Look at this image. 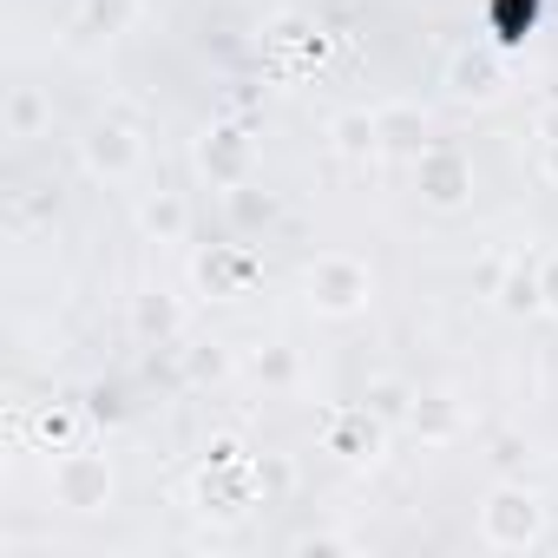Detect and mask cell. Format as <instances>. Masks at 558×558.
I'll return each mask as SVG.
<instances>
[{
	"label": "cell",
	"instance_id": "1",
	"mask_svg": "<svg viewBox=\"0 0 558 558\" xmlns=\"http://www.w3.org/2000/svg\"><path fill=\"white\" fill-rule=\"evenodd\" d=\"M303 303L329 323H349L375 303V269L355 250H323V256L303 263Z\"/></svg>",
	"mask_w": 558,
	"mask_h": 558
},
{
	"label": "cell",
	"instance_id": "2",
	"mask_svg": "<svg viewBox=\"0 0 558 558\" xmlns=\"http://www.w3.org/2000/svg\"><path fill=\"white\" fill-rule=\"evenodd\" d=\"M545 525H551V512L525 480H499L480 499V545H493V551H532V545H545Z\"/></svg>",
	"mask_w": 558,
	"mask_h": 558
},
{
	"label": "cell",
	"instance_id": "3",
	"mask_svg": "<svg viewBox=\"0 0 558 558\" xmlns=\"http://www.w3.org/2000/svg\"><path fill=\"white\" fill-rule=\"evenodd\" d=\"M473 191H480V171H473V151H466V145L427 138V145L414 151V197H421L427 210L453 217V210L473 204Z\"/></svg>",
	"mask_w": 558,
	"mask_h": 558
},
{
	"label": "cell",
	"instance_id": "4",
	"mask_svg": "<svg viewBox=\"0 0 558 558\" xmlns=\"http://www.w3.org/2000/svg\"><path fill=\"white\" fill-rule=\"evenodd\" d=\"M80 165H86V178H99V184H125V178H138V165H145V138H138V125L119 119V112L93 119V125L80 132Z\"/></svg>",
	"mask_w": 558,
	"mask_h": 558
},
{
	"label": "cell",
	"instance_id": "5",
	"mask_svg": "<svg viewBox=\"0 0 558 558\" xmlns=\"http://www.w3.org/2000/svg\"><path fill=\"white\" fill-rule=\"evenodd\" d=\"M53 499H60L66 512H106V506L119 499L112 460H106V453H86V447H66V453L53 460Z\"/></svg>",
	"mask_w": 558,
	"mask_h": 558
},
{
	"label": "cell",
	"instance_id": "6",
	"mask_svg": "<svg viewBox=\"0 0 558 558\" xmlns=\"http://www.w3.org/2000/svg\"><path fill=\"white\" fill-rule=\"evenodd\" d=\"M381 447H388V414H375L368 401L329 408V421H323V453L362 466V460H381Z\"/></svg>",
	"mask_w": 558,
	"mask_h": 558
},
{
	"label": "cell",
	"instance_id": "7",
	"mask_svg": "<svg viewBox=\"0 0 558 558\" xmlns=\"http://www.w3.org/2000/svg\"><path fill=\"white\" fill-rule=\"evenodd\" d=\"M197 171L217 184V191H236L256 178V138L243 125H204L197 138Z\"/></svg>",
	"mask_w": 558,
	"mask_h": 558
},
{
	"label": "cell",
	"instance_id": "8",
	"mask_svg": "<svg viewBox=\"0 0 558 558\" xmlns=\"http://www.w3.org/2000/svg\"><path fill=\"white\" fill-rule=\"evenodd\" d=\"M440 86H447L453 106H493L506 93V66H499L493 47H460L447 60V73H440Z\"/></svg>",
	"mask_w": 558,
	"mask_h": 558
},
{
	"label": "cell",
	"instance_id": "9",
	"mask_svg": "<svg viewBox=\"0 0 558 558\" xmlns=\"http://www.w3.org/2000/svg\"><path fill=\"white\" fill-rule=\"evenodd\" d=\"M256 276H263V269H256V256H250L243 243H223V250H210V256L197 263V283H204V290H210L217 303L243 296V290L256 283Z\"/></svg>",
	"mask_w": 558,
	"mask_h": 558
},
{
	"label": "cell",
	"instance_id": "10",
	"mask_svg": "<svg viewBox=\"0 0 558 558\" xmlns=\"http://www.w3.org/2000/svg\"><path fill=\"white\" fill-rule=\"evenodd\" d=\"M53 125V106H47V93L40 86H8V106H0V132H8L14 145H34L40 132Z\"/></svg>",
	"mask_w": 558,
	"mask_h": 558
},
{
	"label": "cell",
	"instance_id": "11",
	"mask_svg": "<svg viewBox=\"0 0 558 558\" xmlns=\"http://www.w3.org/2000/svg\"><path fill=\"white\" fill-rule=\"evenodd\" d=\"M138 230L151 236V243H184L191 236V204H184V191H145V204H138Z\"/></svg>",
	"mask_w": 558,
	"mask_h": 558
},
{
	"label": "cell",
	"instance_id": "12",
	"mask_svg": "<svg viewBox=\"0 0 558 558\" xmlns=\"http://www.w3.org/2000/svg\"><path fill=\"white\" fill-rule=\"evenodd\" d=\"M329 145H336V158H349V165H368V158H381V125H375V112H336L329 119Z\"/></svg>",
	"mask_w": 558,
	"mask_h": 558
},
{
	"label": "cell",
	"instance_id": "13",
	"mask_svg": "<svg viewBox=\"0 0 558 558\" xmlns=\"http://www.w3.org/2000/svg\"><path fill=\"white\" fill-rule=\"evenodd\" d=\"M493 303H499L506 316L538 310V256H512L506 269H493Z\"/></svg>",
	"mask_w": 558,
	"mask_h": 558
},
{
	"label": "cell",
	"instance_id": "14",
	"mask_svg": "<svg viewBox=\"0 0 558 558\" xmlns=\"http://www.w3.org/2000/svg\"><path fill=\"white\" fill-rule=\"evenodd\" d=\"M132 21H138V0H80L73 34L80 40H119V34H132Z\"/></svg>",
	"mask_w": 558,
	"mask_h": 558
},
{
	"label": "cell",
	"instance_id": "15",
	"mask_svg": "<svg viewBox=\"0 0 558 558\" xmlns=\"http://www.w3.org/2000/svg\"><path fill=\"white\" fill-rule=\"evenodd\" d=\"M375 125H381V151H408L414 158L427 145V112L421 106H381Z\"/></svg>",
	"mask_w": 558,
	"mask_h": 558
},
{
	"label": "cell",
	"instance_id": "16",
	"mask_svg": "<svg viewBox=\"0 0 558 558\" xmlns=\"http://www.w3.org/2000/svg\"><path fill=\"white\" fill-rule=\"evenodd\" d=\"M223 204H230V223H236V230H263V223H276V197L256 191V178L236 184V191H223Z\"/></svg>",
	"mask_w": 558,
	"mask_h": 558
},
{
	"label": "cell",
	"instance_id": "17",
	"mask_svg": "<svg viewBox=\"0 0 558 558\" xmlns=\"http://www.w3.org/2000/svg\"><path fill=\"white\" fill-rule=\"evenodd\" d=\"M132 329H138L145 342H171V336H178V303L158 296V290L138 296V303H132Z\"/></svg>",
	"mask_w": 558,
	"mask_h": 558
},
{
	"label": "cell",
	"instance_id": "18",
	"mask_svg": "<svg viewBox=\"0 0 558 558\" xmlns=\"http://www.w3.org/2000/svg\"><path fill=\"white\" fill-rule=\"evenodd\" d=\"M408 421H414V434H427V440H447V434L460 427V414H453V401H447V395H414Z\"/></svg>",
	"mask_w": 558,
	"mask_h": 558
},
{
	"label": "cell",
	"instance_id": "19",
	"mask_svg": "<svg viewBox=\"0 0 558 558\" xmlns=\"http://www.w3.org/2000/svg\"><path fill=\"white\" fill-rule=\"evenodd\" d=\"M250 375H256L263 388H290V381H296V349H283V342H276V349H256V355H250Z\"/></svg>",
	"mask_w": 558,
	"mask_h": 558
},
{
	"label": "cell",
	"instance_id": "20",
	"mask_svg": "<svg viewBox=\"0 0 558 558\" xmlns=\"http://www.w3.org/2000/svg\"><path fill=\"white\" fill-rule=\"evenodd\" d=\"M73 427H80L73 408H40V414H34V440H40L47 453H66V447H73Z\"/></svg>",
	"mask_w": 558,
	"mask_h": 558
},
{
	"label": "cell",
	"instance_id": "21",
	"mask_svg": "<svg viewBox=\"0 0 558 558\" xmlns=\"http://www.w3.org/2000/svg\"><path fill=\"white\" fill-rule=\"evenodd\" d=\"M86 421L119 427V421H125V388H119V381H99V388L86 395Z\"/></svg>",
	"mask_w": 558,
	"mask_h": 558
},
{
	"label": "cell",
	"instance_id": "22",
	"mask_svg": "<svg viewBox=\"0 0 558 558\" xmlns=\"http://www.w3.org/2000/svg\"><path fill=\"white\" fill-rule=\"evenodd\" d=\"M532 8H538V0H499V8H493V21L506 27L499 40H519V34L532 27Z\"/></svg>",
	"mask_w": 558,
	"mask_h": 558
},
{
	"label": "cell",
	"instance_id": "23",
	"mask_svg": "<svg viewBox=\"0 0 558 558\" xmlns=\"http://www.w3.org/2000/svg\"><path fill=\"white\" fill-rule=\"evenodd\" d=\"M538 316H558V250L538 256Z\"/></svg>",
	"mask_w": 558,
	"mask_h": 558
},
{
	"label": "cell",
	"instance_id": "24",
	"mask_svg": "<svg viewBox=\"0 0 558 558\" xmlns=\"http://www.w3.org/2000/svg\"><path fill=\"white\" fill-rule=\"evenodd\" d=\"M362 401H368L375 414H388V421H395V414H408V395H401V381H375Z\"/></svg>",
	"mask_w": 558,
	"mask_h": 558
},
{
	"label": "cell",
	"instance_id": "25",
	"mask_svg": "<svg viewBox=\"0 0 558 558\" xmlns=\"http://www.w3.org/2000/svg\"><path fill=\"white\" fill-rule=\"evenodd\" d=\"M184 368H191V381H217V375H223V355H217V349H210V355H204V349H191V355H184Z\"/></svg>",
	"mask_w": 558,
	"mask_h": 558
},
{
	"label": "cell",
	"instance_id": "26",
	"mask_svg": "<svg viewBox=\"0 0 558 558\" xmlns=\"http://www.w3.org/2000/svg\"><path fill=\"white\" fill-rule=\"evenodd\" d=\"M296 551H349V538H336V532H310V538H296Z\"/></svg>",
	"mask_w": 558,
	"mask_h": 558
},
{
	"label": "cell",
	"instance_id": "27",
	"mask_svg": "<svg viewBox=\"0 0 558 558\" xmlns=\"http://www.w3.org/2000/svg\"><path fill=\"white\" fill-rule=\"evenodd\" d=\"M545 178L558 184V138H545Z\"/></svg>",
	"mask_w": 558,
	"mask_h": 558
}]
</instances>
